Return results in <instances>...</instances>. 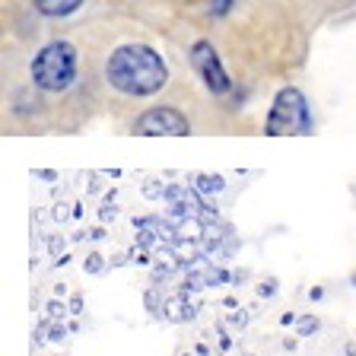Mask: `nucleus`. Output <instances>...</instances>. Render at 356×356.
<instances>
[{"label":"nucleus","mask_w":356,"mask_h":356,"mask_svg":"<svg viewBox=\"0 0 356 356\" xmlns=\"http://www.w3.org/2000/svg\"><path fill=\"white\" fill-rule=\"evenodd\" d=\"M105 76H108L111 89H118L124 96L143 99V96H156L159 89L169 83V67L159 58L156 48L149 44H121L108 54L105 64Z\"/></svg>","instance_id":"f257e3e1"},{"label":"nucleus","mask_w":356,"mask_h":356,"mask_svg":"<svg viewBox=\"0 0 356 356\" xmlns=\"http://www.w3.org/2000/svg\"><path fill=\"white\" fill-rule=\"evenodd\" d=\"M32 83L44 92H64L76 80V48L70 42H48L32 58Z\"/></svg>","instance_id":"f03ea898"},{"label":"nucleus","mask_w":356,"mask_h":356,"mask_svg":"<svg viewBox=\"0 0 356 356\" xmlns=\"http://www.w3.org/2000/svg\"><path fill=\"white\" fill-rule=\"evenodd\" d=\"M312 108L296 86H286L274 96V105L267 111L264 134L267 137H305L312 134Z\"/></svg>","instance_id":"7ed1b4c3"},{"label":"nucleus","mask_w":356,"mask_h":356,"mask_svg":"<svg viewBox=\"0 0 356 356\" xmlns=\"http://www.w3.org/2000/svg\"><path fill=\"white\" fill-rule=\"evenodd\" d=\"M134 134L137 137H188L191 121L175 105H156V108H147L134 121Z\"/></svg>","instance_id":"20e7f679"},{"label":"nucleus","mask_w":356,"mask_h":356,"mask_svg":"<svg viewBox=\"0 0 356 356\" xmlns=\"http://www.w3.org/2000/svg\"><path fill=\"white\" fill-rule=\"evenodd\" d=\"M191 64H194V70L200 74L204 86H207L213 96H226V92L232 89L229 74L222 70L220 54H216V48L207 42V38H200V42L191 44Z\"/></svg>","instance_id":"39448f33"},{"label":"nucleus","mask_w":356,"mask_h":356,"mask_svg":"<svg viewBox=\"0 0 356 356\" xmlns=\"http://www.w3.org/2000/svg\"><path fill=\"white\" fill-rule=\"evenodd\" d=\"M32 3H35V10L42 16H48V19H64V16L76 13L86 0H32Z\"/></svg>","instance_id":"423d86ee"},{"label":"nucleus","mask_w":356,"mask_h":356,"mask_svg":"<svg viewBox=\"0 0 356 356\" xmlns=\"http://www.w3.org/2000/svg\"><path fill=\"white\" fill-rule=\"evenodd\" d=\"M194 178V188H197L200 194H204V197H210V194H220L222 188H226V178L222 175H207V172H197V175H191Z\"/></svg>","instance_id":"0eeeda50"},{"label":"nucleus","mask_w":356,"mask_h":356,"mask_svg":"<svg viewBox=\"0 0 356 356\" xmlns=\"http://www.w3.org/2000/svg\"><path fill=\"white\" fill-rule=\"evenodd\" d=\"M175 229H178V238H191V242H194V238L207 236V232H204V226H200V222H194L191 216H185V222H178Z\"/></svg>","instance_id":"6e6552de"},{"label":"nucleus","mask_w":356,"mask_h":356,"mask_svg":"<svg viewBox=\"0 0 356 356\" xmlns=\"http://www.w3.org/2000/svg\"><path fill=\"white\" fill-rule=\"evenodd\" d=\"M321 331V318L318 315H302V318H299V325H296V337H312V334H318Z\"/></svg>","instance_id":"1a4fd4ad"},{"label":"nucleus","mask_w":356,"mask_h":356,"mask_svg":"<svg viewBox=\"0 0 356 356\" xmlns=\"http://www.w3.org/2000/svg\"><path fill=\"white\" fill-rule=\"evenodd\" d=\"M64 315H70L67 302H60V299H48V302H44V318H51V321H64Z\"/></svg>","instance_id":"9d476101"},{"label":"nucleus","mask_w":356,"mask_h":356,"mask_svg":"<svg viewBox=\"0 0 356 356\" xmlns=\"http://www.w3.org/2000/svg\"><path fill=\"white\" fill-rule=\"evenodd\" d=\"M226 325L232 327V331H245L248 327V309H229V315H226Z\"/></svg>","instance_id":"9b49d317"},{"label":"nucleus","mask_w":356,"mask_h":356,"mask_svg":"<svg viewBox=\"0 0 356 356\" xmlns=\"http://www.w3.org/2000/svg\"><path fill=\"white\" fill-rule=\"evenodd\" d=\"M105 264H108V261H105L99 252H89L86 258H83V270H86V274H92V277H96V274H102V270H105Z\"/></svg>","instance_id":"f8f14e48"},{"label":"nucleus","mask_w":356,"mask_h":356,"mask_svg":"<svg viewBox=\"0 0 356 356\" xmlns=\"http://www.w3.org/2000/svg\"><path fill=\"white\" fill-rule=\"evenodd\" d=\"M277 289H280V283H277L274 277H267V280H261L258 286H254V296H258V299H274Z\"/></svg>","instance_id":"ddd939ff"},{"label":"nucleus","mask_w":356,"mask_h":356,"mask_svg":"<svg viewBox=\"0 0 356 356\" xmlns=\"http://www.w3.org/2000/svg\"><path fill=\"white\" fill-rule=\"evenodd\" d=\"M67 334H70V327H67L64 321H51V325H48V343L67 341Z\"/></svg>","instance_id":"4468645a"},{"label":"nucleus","mask_w":356,"mask_h":356,"mask_svg":"<svg viewBox=\"0 0 356 356\" xmlns=\"http://www.w3.org/2000/svg\"><path fill=\"white\" fill-rule=\"evenodd\" d=\"M44 245H48V254H51V258H60L67 248V238L64 236H44Z\"/></svg>","instance_id":"2eb2a0df"},{"label":"nucleus","mask_w":356,"mask_h":356,"mask_svg":"<svg viewBox=\"0 0 356 356\" xmlns=\"http://www.w3.org/2000/svg\"><path fill=\"white\" fill-rule=\"evenodd\" d=\"M127 261L131 264H137V267H149L153 261H149V254H147V248H140V245H134L131 252H127Z\"/></svg>","instance_id":"dca6fc26"},{"label":"nucleus","mask_w":356,"mask_h":356,"mask_svg":"<svg viewBox=\"0 0 356 356\" xmlns=\"http://www.w3.org/2000/svg\"><path fill=\"white\" fill-rule=\"evenodd\" d=\"M163 194H165L163 181H147V185H143V197H147V200H159Z\"/></svg>","instance_id":"f3484780"},{"label":"nucleus","mask_w":356,"mask_h":356,"mask_svg":"<svg viewBox=\"0 0 356 356\" xmlns=\"http://www.w3.org/2000/svg\"><path fill=\"white\" fill-rule=\"evenodd\" d=\"M156 236H159V232H153L149 226H143V229L137 232V245H140V248H153V245H156Z\"/></svg>","instance_id":"a211bd4d"},{"label":"nucleus","mask_w":356,"mask_h":356,"mask_svg":"<svg viewBox=\"0 0 356 356\" xmlns=\"http://www.w3.org/2000/svg\"><path fill=\"white\" fill-rule=\"evenodd\" d=\"M185 191H188L185 185H165V194H163V200H169V204H178V200L185 197Z\"/></svg>","instance_id":"6ab92c4d"},{"label":"nucleus","mask_w":356,"mask_h":356,"mask_svg":"<svg viewBox=\"0 0 356 356\" xmlns=\"http://www.w3.org/2000/svg\"><path fill=\"white\" fill-rule=\"evenodd\" d=\"M216 334H220V341H216V343H220V350H222V353H229V350H232V334L226 331V325H216Z\"/></svg>","instance_id":"aec40b11"},{"label":"nucleus","mask_w":356,"mask_h":356,"mask_svg":"<svg viewBox=\"0 0 356 356\" xmlns=\"http://www.w3.org/2000/svg\"><path fill=\"white\" fill-rule=\"evenodd\" d=\"M232 3H236V0H210V13H213V16H226L232 10Z\"/></svg>","instance_id":"412c9836"},{"label":"nucleus","mask_w":356,"mask_h":356,"mask_svg":"<svg viewBox=\"0 0 356 356\" xmlns=\"http://www.w3.org/2000/svg\"><path fill=\"white\" fill-rule=\"evenodd\" d=\"M143 305H147V312L159 315V296H156V289H153V286H149L147 293H143Z\"/></svg>","instance_id":"4be33fe9"},{"label":"nucleus","mask_w":356,"mask_h":356,"mask_svg":"<svg viewBox=\"0 0 356 356\" xmlns=\"http://www.w3.org/2000/svg\"><path fill=\"white\" fill-rule=\"evenodd\" d=\"M115 216H118V207H115V204H102V207H99V222H111Z\"/></svg>","instance_id":"5701e85b"},{"label":"nucleus","mask_w":356,"mask_h":356,"mask_svg":"<svg viewBox=\"0 0 356 356\" xmlns=\"http://www.w3.org/2000/svg\"><path fill=\"white\" fill-rule=\"evenodd\" d=\"M67 309H70V315H83V296L80 293H74V296L67 299Z\"/></svg>","instance_id":"b1692460"},{"label":"nucleus","mask_w":356,"mask_h":356,"mask_svg":"<svg viewBox=\"0 0 356 356\" xmlns=\"http://www.w3.org/2000/svg\"><path fill=\"white\" fill-rule=\"evenodd\" d=\"M51 220H54V222H64V220H74V216L67 213L64 204H54V207H51Z\"/></svg>","instance_id":"393cba45"},{"label":"nucleus","mask_w":356,"mask_h":356,"mask_svg":"<svg viewBox=\"0 0 356 356\" xmlns=\"http://www.w3.org/2000/svg\"><path fill=\"white\" fill-rule=\"evenodd\" d=\"M32 178H38V181H58V172H51V169H32Z\"/></svg>","instance_id":"a878e982"},{"label":"nucleus","mask_w":356,"mask_h":356,"mask_svg":"<svg viewBox=\"0 0 356 356\" xmlns=\"http://www.w3.org/2000/svg\"><path fill=\"white\" fill-rule=\"evenodd\" d=\"M296 325H299L296 312H283V315H280V327H296Z\"/></svg>","instance_id":"bb28decb"},{"label":"nucleus","mask_w":356,"mask_h":356,"mask_svg":"<svg viewBox=\"0 0 356 356\" xmlns=\"http://www.w3.org/2000/svg\"><path fill=\"white\" fill-rule=\"evenodd\" d=\"M283 350H286V353H296V350H299V337H283Z\"/></svg>","instance_id":"cd10ccee"},{"label":"nucleus","mask_w":356,"mask_h":356,"mask_svg":"<svg viewBox=\"0 0 356 356\" xmlns=\"http://www.w3.org/2000/svg\"><path fill=\"white\" fill-rule=\"evenodd\" d=\"M309 299H312V302H321V299H325V286H312L309 289Z\"/></svg>","instance_id":"c85d7f7f"},{"label":"nucleus","mask_w":356,"mask_h":356,"mask_svg":"<svg viewBox=\"0 0 356 356\" xmlns=\"http://www.w3.org/2000/svg\"><path fill=\"white\" fill-rule=\"evenodd\" d=\"M86 236L92 238V242H99V238H105V226H92V229H89Z\"/></svg>","instance_id":"c756f323"},{"label":"nucleus","mask_w":356,"mask_h":356,"mask_svg":"<svg viewBox=\"0 0 356 356\" xmlns=\"http://www.w3.org/2000/svg\"><path fill=\"white\" fill-rule=\"evenodd\" d=\"M194 353H197V356H210V343L207 341H197V343H194Z\"/></svg>","instance_id":"7c9ffc66"},{"label":"nucleus","mask_w":356,"mask_h":356,"mask_svg":"<svg viewBox=\"0 0 356 356\" xmlns=\"http://www.w3.org/2000/svg\"><path fill=\"white\" fill-rule=\"evenodd\" d=\"M70 216H74V220H83V200H76L74 207H70Z\"/></svg>","instance_id":"2f4dec72"},{"label":"nucleus","mask_w":356,"mask_h":356,"mask_svg":"<svg viewBox=\"0 0 356 356\" xmlns=\"http://www.w3.org/2000/svg\"><path fill=\"white\" fill-rule=\"evenodd\" d=\"M222 305H226V309H238V296H226Z\"/></svg>","instance_id":"473e14b6"},{"label":"nucleus","mask_w":356,"mask_h":356,"mask_svg":"<svg viewBox=\"0 0 356 356\" xmlns=\"http://www.w3.org/2000/svg\"><path fill=\"white\" fill-rule=\"evenodd\" d=\"M70 261H74V258H70V254H67V252H64V254H60V258H58V261H54V264H58V267H67V264H70Z\"/></svg>","instance_id":"72a5a7b5"},{"label":"nucleus","mask_w":356,"mask_h":356,"mask_svg":"<svg viewBox=\"0 0 356 356\" xmlns=\"http://www.w3.org/2000/svg\"><path fill=\"white\" fill-rule=\"evenodd\" d=\"M54 296H67V283H58V286H54Z\"/></svg>","instance_id":"f704fd0d"},{"label":"nucleus","mask_w":356,"mask_h":356,"mask_svg":"<svg viewBox=\"0 0 356 356\" xmlns=\"http://www.w3.org/2000/svg\"><path fill=\"white\" fill-rule=\"evenodd\" d=\"M121 264H127L124 254H115V258H111V267H121Z\"/></svg>","instance_id":"c9c22d12"},{"label":"nucleus","mask_w":356,"mask_h":356,"mask_svg":"<svg viewBox=\"0 0 356 356\" xmlns=\"http://www.w3.org/2000/svg\"><path fill=\"white\" fill-rule=\"evenodd\" d=\"M343 353H347V356H356V343H343Z\"/></svg>","instance_id":"e433bc0d"},{"label":"nucleus","mask_w":356,"mask_h":356,"mask_svg":"<svg viewBox=\"0 0 356 356\" xmlns=\"http://www.w3.org/2000/svg\"><path fill=\"white\" fill-rule=\"evenodd\" d=\"M350 283H353V286H356V270H353V274H350Z\"/></svg>","instance_id":"4c0bfd02"},{"label":"nucleus","mask_w":356,"mask_h":356,"mask_svg":"<svg viewBox=\"0 0 356 356\" xmlns=\"http://www.w3.org/2000/svg\"><path fill=\"white\" fill-rule=\"evenodd\" d=\"M178 356H197V353H178Z\"/></svg>","instance_id":"58836bf2"}]
</instances>
